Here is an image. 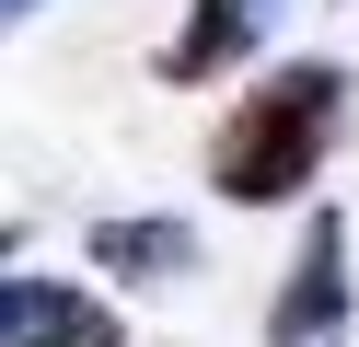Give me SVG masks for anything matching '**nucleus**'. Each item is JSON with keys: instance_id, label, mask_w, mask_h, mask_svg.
<instances>
[{"instance_id": "nucleus-1", "label": "nucleus", "mask_w": 359, "mask_h": 347, "mask_svg": "<svg viewBox=\"0 0 359 347\" xmlns=\"http://www.w3.org/2000/svg\"><path fill=\"white\" fill-rule=\"evenodd\" d=\"M348 69L336 58H290V69H266V81H243V104L209 128V185L232 208H290V197H313V174H325V151H336V128H348Z\"/></svg>"}, {"instance_id": "nucleus-2", "label": "nucleus", "mask_w": 359, "mask_h": 347, "mask_svg": "<svg viewBox=\"0 0 359 347\" xmlns=\"http://www.w3.org/2000/svg\"><path fill=\"white\" fill-rule=\"evenodd\" d=\"M336 324H348V220H313L278 301H266V347H325Z\"/></svg>"}, {"instance_id": "nucleus-3", "label": "nucleus", "mask_w": 359, "mask_h": 347, "mask_svg": "<svg viewBox=\"0 0 359 347\" xmlns=\"http://www.w3.org/2000/svg\"><path fill=\"white\" fill-rule=\"evenodd\" d=\"M0 347H116V313L70 278H0Z\"/></svg>"}, {"instance_id": "nucleus-4", "label": "nucleus", "mask_w": 359, "mask_h": 347, "mask_svg": "<svg viewBox=\"0 0 359 347\" xmlns=\"http://www.w3.org/2000/svg\"><path fill=\"white\" fill-rule=\"evenodd\" d=\"M266 23H278V0H197V12L174 23V46H163V81L197 93V81H220V69H243L266 46Z\"/></svg>"}, {"instance_id": "nucleus-5", "label": "nucleus", "mask_w": 359, "mask_h": 347, "mask_svg": "<svg viewBox=\"0 0 359 347\" xmlns=\"http://www.w3.org/2000/svg\"><path fill=\"white\" fill-rule=\"evenodd\" d=\"M93 266H104V278H128V290H163V278H186V266H197V231H186V220H163V208H151V220H104V231H93Z\"/></svg>"}, {"instance_id": "nucleus-6", "label": "nucleus", "mask_w": 359, "mask_h": 347, "mask_svg": "<svg viewBox=\"0 0 359 347\" xmlns=\"http://www.w3.org/2000/svg\"><path fill=\"white\" fill-rule=\"evenodd\" d=\"M24 12H35V0H0V35H12V23H24Z\"/></svg>"}, {"instance_id": "nucleus-7", "label": "nucleus", "mask_w": 359, "mask_h": 347, "mask_svg": "<svg viewBox=\"0 0 359 347\" xmlns=\"http://www.w3.org/2000/svg\"><path fill=\"white\" fill-rule=\"evenodd\" d=\"M0 254H12V220H0Z\"/></svg>"}, {"instance_id": "nucleus-8", "label": "nucleus", "mask_w": 359, "mask_h": 347, "mask_svg": "<svg viewBox=\"0 0 359 347\" xmlns=\"http://www.w3.org/2000/svg\"><path fill=\"white\" fill-rule=\"evenodd\" d=\"M325 347H336V336H325Z\"/></svg>"}]
</instances>
